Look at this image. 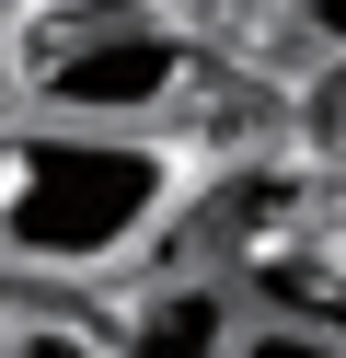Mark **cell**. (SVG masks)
<instances>
[{
    "mask_svg": "<svg viewBox=\"0 0 346 358\" xmlns=\"http://www.w3.org/2000/svg\"><path fill=\"white\" fill-rule=\"evenodd\" d=\"M185 162L161 150V127H69L23 116L0 127V255L35 278H104L173 220Z\"/></svg>",
    "mask_w": 346,
    "mask_h": 358,
    "instance_id": "1",
    "label": "cell"
},
{
    "mask_svg": "<svg viewBox=\"0 0 346 358\" xmlns=\"http://www.w3.org/2000/svg\"><path fill=\"white\" fill-rule=\"evenodd\" d=\"M196 93V47L138 0H58L23 47V104L69 127H161Z\"/></svg>",
    "mask_w": 346,
    "mask_h": 358,
    "instance_id": "2",
    "label": "cell"
},
{
    "mask_svg": "<svg viewBox=\"0 0 346 358\" xmlns=\"http://www.w3.org/2000/svg\"><path fill=\"white\" fill-rule=\"evenodd\" d=\"M231 335H243L231 278H173V289H138L115 358H231Z\"/></svg>",
    "mask_w": 346,
    "mask_h": 358,
    "instance_id": "3",
    "label": "cell"
},
{
    "mask_svg": "<svg viewBox=\"0 0 346 358\" xmlns=\"http://www.w3.org/2000/svg\"><path fill=\"white\" fill-rule=\"evenodd\" d=\"M231 358H346V335L335 324H289V312H243Z\"/></svg>",
    "mask_w": 346,
    "mask_h": 358,
    "instance_id": "4",
    "label": "cell"
},
{
    "mask_svg": "<svg viewBox=\"0 0 346 358\" xmlns=\"http://www.w3.org/2000/svg\"><path fill=\"white\" fill-rule=\"evenodd\" d=\"M0 358H115V347L69 312H23V324H0Z\"/></svg>",
    "mask_w": 346,
    "mask_h": 358,
    "instance_id": "5",
    "label": "cell"
},
{
    "mask_svg": "<svg viewBox=\"0 0 346 358\" xmlns=\"http://www.w3.org/2000/svg\"><path fill=\"white\" fill-rule=\"evenodd\" d=\"M300 47H323V58H346V0H300Z\"/></svg>",
    "mask_w": 346,
    "mask_h": 358,
    "instance_id": "6",
    "label": "cell"
},
{
    "mask_svg": "<svg viewBox=\"0 0 346 358\" xmlns=\"http://www.w3.org/2000/svg\"><path fill=\"white\" fill-rule=\"evenodd\" d=\"M323 231H335V266H346V185H335V208H323Z\"/></svg>",
    "mask_w": 346,
    "mask_h": 358,
    "instance_id": "7",
    "label": "cell"
}]
</instances>
